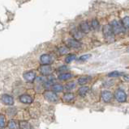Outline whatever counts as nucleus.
I'll list each match as a JSON object with an SVG mask.
<instances>
[{
    "label": "nucleus",
    "mask_w": 129,
    "mask_h": 129,
    "mask_svg": "<svg viewBox=\"0 0 129 129\" xmlns=\"http://www.w3.org/2000/svg\"><path fill=\"white\" fill-rule=\"evenodd\" d=\"M120 75L121 74L118 71H113L110 73V74H108V77H110V78H116V77H119Z\"/></svg>",
    "instance_id": "26"
},
{
    "label": "nucleus",
    "mask_w": 129,
    "mask_h": 129,
    "mask_svg": "<svg viewBox=\"0 0 129 129\" xmlns=\"http://www.w3.org/2000/svg\"><path fill=\"white\" fill-rule=\"evenodd\" d=\"M75 87H76V84L74 82H69V83H67L65 86V89H66L67 90H73Z\"/></svg>",
    "instance_id": "24"
},
{
    "label": "nucleus",
    "mask_w": 129,
    "mask_h": 129,
    "mask_svg": "<svg viewBox=\"0 0 129 129\" xmlns=\"http://www.w3.org/2000/svg\"><path fill=\"white\" fill-rule=\"evenodd\" d=\"M59 52H60V54H62V55L66 54L68 52V48L67 47H61L59 48Z\"/></svg>",
    "instance_id": "27"
},
{
    "label": "nucleus",
    "mask_w": 129,
    "mask_h": 129,
    "mask_svg": "<svg viewBox=\"0 0 129 129\" xmlns=\"http://www.w3.org/2000/svg\"><path fill=\"white\" fill-rule=\"evenodd\" d=\"M90 80L89 77H81L78 79V83L80 85H85L86 83L88 82V81Z\"/></svg>",
    "instance_id": "16"
},
{
    "label": "nucleus",
    "mask_w": 129,
    "mask_h": 129,
    "mask_svg": "<svg viewBox=\"0 0 129 129\" xmlns=\"http://www.w3.org/2000/svg\"><path fill=\"white\" fill-rule=\"evenodd\" d=\"M76 58V56L75 54H69V55H68V56H67V57H66L65 61H66V63H70V62H71V61H73V60H74Z\"/></svg>",
    "instance_id": "21"
},
{
    "label": "nucleus",
    "mask_w": 129,
    "mask_h": 129,
    "mask_svg": "<svg viewBox=\"0 0 129 129\" xmlns=\"http://www.w3.org/2000/svg\"><path fill=\"white\" fill-rule=\"evenodd\" d=\"M88 90H89V88H88V86H82L81 88L79 89L78 93H79V94L80 96H84L87 94V92L88 91Z\"/></svg>",
    "instance_id": "17"
},
{
    "label": "nucleus",
    "mask_w": 129,
    "mask_h": 129,
    "mask_svg": "<svg viewBox=\"0 0 129 129\" xmlns=\"http://www.w3.org/2000/svg\"><path fill=\"white\" fill-rule=\"evenodd\" d=\"M8 127L10 129H19L20 127H19L18 123H16V121L11 119L9 121V123H8Z\"/></svg>",
    "instance_id": "15"
},
{
    "label": "nucleus",
    "mask_w": 129,
    "mask_h": 129,
    "mask_svg": "<svg viewBox=\"0 0 129 129\" xmlns=\"http://www.w3.org/2000/svg\"><path fill=\"white\" fill-rule=\"evenodd\" d=\"M20 127H21V129H30V126L28 122H26V121H22V122H21V123H20Z\"/></svg>",
    "instance_id": "22"
},
{
    "label": "nucleus",
    "mask_w": 129,
    "mask_h": 129,
    "mask_svg": "<svg viewBox=\"0 0 129 129\" xmlns=\"http://www.w3.org/2000/svg\"><path fill=\"white\" fill-rule=\"evenodd\" d=\"M110 26L115 34H121V33H123V32H124L125 31V27H123L122 23L118 21V20L113 21L110 23Z\"/></svg>",
    "instance_id": "2"
},
{
    "label": "nucleus",
    "mask_w": 129,
    "mask_h": 129,
    "mask_svg": "<svg viewBox=\"0 0 129 129\" xmlns=\"http://www.w3.org/2000/svg\"><path fill=\"white\" fill-rule=\"evenodd\" d=\"M67 47L71 48H78L81 46V44H80L76 39H70L67 41Z\"/></svg>",
    "instance_id": "6"
},
{
    "label": "nucleus",
    "mask_w": 129,
    "mask_h": 129,
    "mask_svg": "<svg viewBox=\"0 0 129 129\" xmlns=\"http://www.w3.org/2000/svg\"><path fill=\"white\" fill-rule=\"evenodd\" d=\"M90 26H91V28H93L94 30H98V28H99V22L98 21V19H93L92 20V22H91V24H90Z\"/></svg>",
    "instance_id": "19"
},
{
    "label": "nucleus",
    "mask_w": 129,
    "mask_h": 129,
    "mask_svg": "<svg viewBox=\"0 0 129 129\" xmlns=\"http://www.w3.org/2000/svg\"><path fill=\"white\" fill-rule=\"evenodd\" d=\"M102 32L106 42L111 43L113 41H115V33L112 30L110 24H106V25H104L102 28Z\"/></svg>",
    "instance_id": "1"
},
{
    "label": "nucleus",
    "mask_w": 129,
    "mask_h": 129,
    "mask_svg": "<svg viewBox=\"0 0 129 129\" xmlns=\"http://www.w3.org/2000/svg\"><path fill=\"white\" fill-rule=\"evenodd\" d=\"M40 72L45 76L50 75L52 73V68L50 64H42L40 67Z\"/></svg>",
    "instance_id": "5"
},
{
    "label": "nucleus",
    "mask_w": 129,
    "mask_h": 129,
    "mask_svg": "<svg viewBox=\"0 0 129 129\" xmlns=\"http://www.w3.org/2000/svg\"><path fill=\"white\" fill-rule=\"evenodd\" d=\"M67 70V66H62L59 68V71H64V70Z\"/></svg>",
    "instance_id": "29"
},
{
    "label": "nucleus",
    "mask_w": 129,
    "mask_h": 129,
    "mask_svg": "<svg viewBox=\"0 0 129 129\" xmlns=\"http://www.w3.org/2000/svg\"><path fill=\"white\" fill-rule=\"evenodd\" d=\"M44 97L45 99L50 102H56L58 100V97L56 95L55 93L52 91H46L44 93Z\"/></svg>",
    "instance_id": "4"
},
{
    "label": "nucleus",
    "mask_w": 129,
    "mask_h": 129,
    "mask_svg": "<svg viewBox=\"0 0 129 129\" xmlns=\"http://www.w3.org/2000/svg\"><path fill=\"white\" fill-rule=\"evenodd\" d=\"M2 102L7 106H12L14 104V99L12 97L8 94H3L2 96Z\"/></svg>",
    "instance_id": "7"
},
{
    "label": "nucleus",
    "mask_w": 129,
    "mask_h": 129,
    "mask_svg": "<svg viewBox=\"0 0 129 129\" xmlns=\"http://www.w3.org/2000/svg\"><path fill=\"white\" fill-rule=\"evenodd\" d=\"M20 101L23 103H31L33 102V99L29 96V95H27V94H23L20 97Z\"/></svg>",
    "instance_id": "13"
},
{
    "label": "nucleus",
    "mask_w": 129,
    "mask_h": 129,
    "mask_svg": "<svg viewBox=\"0 0 129 129\" xmlns=\"http://www.w3.org/2000/svg\"><path fill=\"white\" fill-rule=\"evenodd\" d=\"M122 24L123 25L124 27L129 28V16H127V17H124L122 19Z\"/></svg>",
    "instance_id": "23"
},
{
    "label": "nucleus",
    "mask_w": 129,
    "mask_h": 129,
    "mask_svg": "<svg viewBox=\"0 0 129 129\" xmlns=\"http://www.w3.org/2000/svg\"><path fill=\"white\" fill-rule=\"evenodd\" d=\"M75 98V96L73 94H71V93H67V94H65L63 97V99L65 101V102H71V100H73Z\"/></svg>",
    "instance_id": "14"
},
{
    "label": "nucleus",
    "mask_w": 129,
    "mask_h": 129,
    "mask_svg": "<svg viewBox=\"0 0 129 129\" xmlns=\"http://www.w3.org/2000/svg\"><path fill=\"white\" fill-rule=\"evenodd\" d=\"M113 98V94L110 91L108 90H104L102 92V99L105 103H109L110 102V100Z\"/></svg>",
    "instance_id": "9"
},
{
    "label": "nucleus",
    "mask_w": 129,
    "mask_h": 129,
    "mask_svg": "<svg viewBox=\"0 0 129 129\" xmlns=\"http://www.w3.org/2000/svg\"><path fill=\"white\" fill-rule=\"evenodd\" d=\"M40 61L42 64H50L52 61V58L50 55L48 54H43L40 57Z\"/></svg>",
    "instance_id": "10"
},
{
    "label": "nucleus",
    "mask_w": 129,
    "mask_h": 129,
    "mask_svg": "<svg viewBox=\"0 0 129 129\" xmlns=\"http://www.w3.org/2000/svg\"><path fill=\"white\" fill-rule=\"evenodd\" d=\"M89 57H90V55H89V54H86V55H83V56H80L79 60H82V61H84V60H88Z\"/></svg>",
    "instance_id": "28"
},
{
    "label": "nucleus",
    "mask_w": 129,
    "mask_h": 129,
    "mask_svg": "<svg viewBox=\"0 0 129 129\" xmlns=\"http://www.w3.org/2000/svg\"><path fill=\"white\" fill-rule=\"evenodd\" d=\"M115 98L119 103H123L127 100V94L122 90H117L115 93Z\"/></svg>",
    "instance_id": "3"
},
{
    "label": "nucleus",
    "mask_w": 129,
    "mask_h": 129,
    "mask_svg": "<svg viewBox=\"0 0 129 129\" xmlns=\"http://www.w3.org/2000/svg\"><path fill=\"white\" fill-rule=\"evenodd\" d=\"M80 29L83 33H88L91 30V26L88 22H82L80 25Z\"/></svg>",
    "instance_id": "11"
},
{
    "label": "nucleus",
    "mask_w": 129,
    "mask_h": 129,
    "mask_svg": "<svg viewBox=\"0 0 129 129\" xmlns=\"http://www.w3.org/2000/svg\"><path fill=\"white\" fill-rule=\"evenodd\" d=\"M52 89L54 92H62L63 90V86L60 84H55L52 86Z\"/></svg>",
    "instance_id": "20"
},
{
    "label": "nucleus",
    "mask_w": 129,
    "mask_h": 129,
    "mask_svg": "<svg viewBox=\"0 0 129 129\" xmlns=\"http://www.w3.org/2000/svg\"><path fill=\"white\" fill-rule=\"evenodd\" d=\"M72 77V75L71 74H68V73H64V74H62L59 76V80H63V81H65L71 78Z\"/></svg>",
    "instance_id": "18"
},
{
    "label": "nucleus",
    "mask_w": 129,
    "mask_h": 129,
    "mask_svg": "<svg viewBox=\"0 0 129 129\" xmlns=\"http://www.w3.org/2000/svg\"><path fill=\"white\" fill-rule=\"evenodd\" d=\"M6 126V119L4 115H0V127H3Z\"/></svg>",
    "instance_id": "25"
},
{
    "label": "nucleus",
    "mask_w": 129,
    "mask_h": 129,
    "mask_svg": "<svg viewBox=\"0 0 129 129\" xmlns=\"http://www.w3.org/2000/svg\"><path fill=\"white\" fill-rule=\"evenodd\" d=\"M71 35L73 36L74 39H80L82 38L83 36V32L80 31V29H78V28H74L71 31Z\"/></svg>",
    "instance_id": "12"
},
{
    "label": "nucleus",
    "mask_w": 129,
    "mask_h": 129,
    "mask_svg": "<svg viewBox=\"0 0 129 129\" xmlns=\"http://www.w3.org/2000/svg\"><path fill=\"white\" fill-rule=\"evenodd\" d=\"M36 78V74L33 71H29L24 74V78L29 82H33Z\"/></svg>",
    "instance_id": "8"
}]
</instances>
